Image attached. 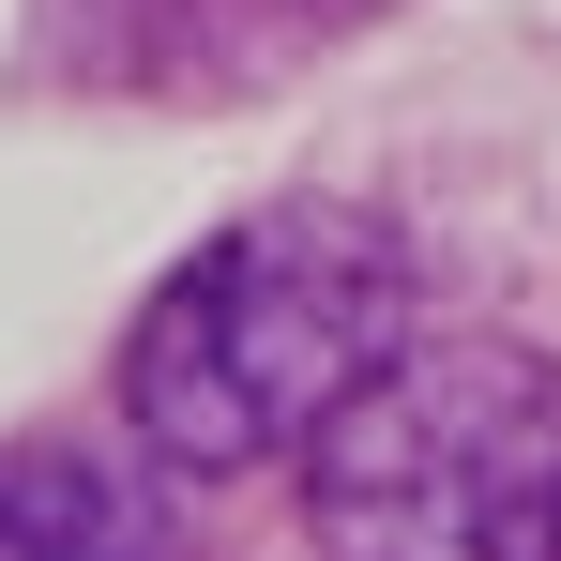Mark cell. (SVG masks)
Listing matches in <instances>:
<instances>
[{"label": "cell", "mask_w": 561, "mask_h": 561, "mask_svg": "<svg viewBox=\"0 0 561 561\" xmlns=\"http://www.w3.org/2000/svg\"><path fill=\"white\" fill-rule=\"evenodd\" d=\"M410 350V243L350 197H259L122 334V425L152 470H259L304 456L379 365Z\"/></svg>", "instance_id": "cell-1"}, {"label": "cell", "mask_w": 561, "mask_h": 561, "mask_svg": "<svg viewBox=\"0 0 561 561\" xmlns=\"http://www.w3.org/2000/svg\"><path fill=\"white\" fill-rule=\"evenodd\" d=\"M319 561H561V365L516 334H410L304 440Z\"/></svg>", "instance_id": "cell-2"}, {"label": "cell", "mask_w": 561, "mask_h": 561, "mask_svg": "<svg viewBox=\"0 0 561 561\" xmlns=\"http://www.w3.org/2000/svg\"><path fill=\"white\" fill-rule=\"evenodd\" d=\"M0 561H152V501L106 456H0Z\"/></svg>", "instance_id": "cell-3"}]
</instances>
